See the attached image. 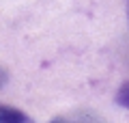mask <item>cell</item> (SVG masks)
I'll return each mask as SVG.
<instances>
[{"label":"cell","mask_w":129,"mask_h":123,"mask_svg":"<svg viewBox=\"0 0 129 123\" xmlns=\"http://www.w3.org/2000/svg\"><path fill=\"white\" fill-rule=\"evenodd\" d=\"M127 13H129V2H127Z\"/></svg>","instance_id":"cell-4"},{"label":"cell","mask_w":129,"mask_h":123,"mask_svg":"<svg viewBox=\"0 0 129 123\" xmlns=\"http://www.w3.org/2000/svg\"><path fill=\"white\" fill-rule=\"evenodd\" d=\"M116 104L129 110V82H125L123 87L118 89V93H116Z\"/></svg>","instance_id":"cell-2"},{"label":"cell","mask_w":129,"mask_h":123,"mask_svg":"<svg viewBox=\"0 0 129 123\" xmlns=\"http://www.w3.org/2000/svg\"><path fill=\"white\" fill-rule=\"evenodd\" d=\"M28 117L19 110L7 108V106H0V123H26Z\"/></svg>","instance_id":"cell-1"},{"label":"cell","mask_w":129,"mask_h":123,"mask_svg":"<svg viewBox=\"0 0 129 123\" xmlns=\"http://www.w3.org/2000/svg\"><path fill=\"white\" fill-rule=\"evenodd\" d=\"M7 80H9V76H7V71H5V69H0V89H2V87L7 84Z\"/></svg>","instance_id":"cell-3"}]
</instances>
